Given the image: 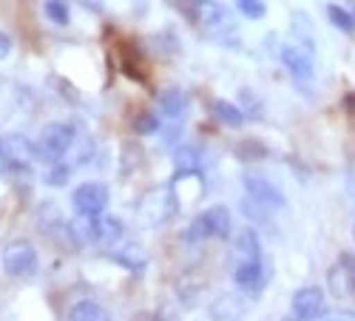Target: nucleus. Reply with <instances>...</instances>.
Wrapping results in <instances>:
<instances>
[{"label":"nucleus","instance_id":"a211bd4d","mask_svg":"<svg viewBox=\"0 0 355 321\" xmlns=\"http://www.w3.org/2000/svg\"><path fill=\"white\" fill-rule=\"evenodd\" d=\"M327 17H330V23L338 28V32H344V35H352V32H355V15L347 12L344 6L330 3V6H327Z\"/></svg>","mask_w":355,"mask_h":321},{"label":"nucleus","instance_id":"4be33fe9","mask_svg":"<svg viewBox=\"0 0 355 321\" xmlns=\"http://www.w3.org/2000/svg\"><path fill=\"white\" fill-rule=\"evenodd\" d=\"M236 9H239L245 17H250V20H261L264 15H268L264 0H236Z\"/></svg>","mask_w":355,"mask_h":321},{"label":"nucleus","instance_id":"9b49d317","mask_svg":"<svg viewBox=\"0 0 355 321\" xmlns=\"http://www.w3.org/2000/svg\"><path fill=\"white\" fill-rule=\"evenodd\" d=\"M157 105H159V114H162L159 120H165L171 125H182L185 114H188V94L182 89H165L159 94Z\"/></svg>","mask_w":355,"mask_h":321},{"label":"nucleus","instance_id":"4468645a","mask_svg":"<svg viewBox=\"0 0 355 321\" xmlns=\"http://www.w3.org/2000/svg\"><path fill=\"white\" fill-rule=\"evenodd\" d=\"M173 165H176V177H193L205 165V154L199 145H182V148L173 154Z\"/></svg>","mask_w":355,"mask_h":321},{"label":"nucleus","instance_id":"6ab92c4d","mask_svg":"<svg viewBox=\"0 0 355 321\" xmlns=\"http://www.w3.org/2000/svg\"><path fill=\"white\" fill-rule=\"evenodd\" d=\"M114 259H116V261H123V265L131 268V270H142V268H145V253H142L139 248H134V245L125 248V250H120Z\"/></svg>","mask_w":355,"mask_h":321},{"label":"nucleus","instance_id":"f8f14e48","mask_svg":"<svg viewBox=\"0 0 355 321\" xmlns=\"http://www.w3.org/2000/svg\"><path fill=\"white\" fill-rule=\"evenodd\" d=\"M6 142V157H9V171H28L37 157V145H32L26 137L12 134L3 139Z\"/></svg>","mask_w":355,"mask_h":321},{"label":"nucleus","instance_id":"39448f33","mask_svg":"<svg viewBox=\"0 0 355 321\" xmlns=\"http://www.w3.org/2000/svg\"><path fill=\"white\" fill-rule=\"evenodd\" d=\"M71 205H74V214L83 216L85 222L100 219L105 216V208H108V188L103 182H83L71 193Z\"/></svg>","mask_w":355,"mask_h":321},{"label":"nucleus","instance_id":"393cba45","mask_svg":"<svg viewBox=\"0 0 355 321\" xmlns=\"http://www.w3.org/2000/svg\"><path fill=\"white\" fill-rule=\"evenodd\" d=\"M9 171V157H6V142L0 139V173Z\"/></svg>","mask_w":355,"mask_h":321},{"label":"nucleus","instance_id":"20e7f679","mask_svg":"<svg viewBox=\"0 0 355 321\" xmlns=\"http://www.w3.org/2000/svg\"><path fill=\"white\" fill-rule=\"evenodd\" d=\"M71 142H74V128L66 125V123H51L40 131L37 137V157L49 165H57L66 151L71 148Z\"/></svg>","mask_w":355,"mask_h":321},{"label":"nucleus","instance_id":"0eeeda50","mask_svg":"<svg viewBox=\"0 0 355 321\" xmlns=\"http://www.w3.org/2000/svg\"><path fill=\"white\" fill-rule=\"evenodd\" d=\"M242 182H245V191L256 208H261V211H282L284 208V202H287L284 193L268 177H261V173H245Z\"/></svg>","mask_w":355,"mask_h":321},{"label":"nucleus","instance_id":"a878e982","mask_svg":"<svg viewBox=\"0 0 355 321\" xmlns=\"http://www.w3.org/2000/svg\"><path fill=\"white\" fill-rule=\"evenodd\" d=\"M157 321H173V318H168V315H162V313H159V315H157Z\"/></svg>","mask_w":355,"mask_h":321},{"label":"nucleus","instance_id":"423d86ee","mask_svg":"<svg viewBox=\"0 0 355 321\" xmlns=\"http://www.w3.org/2000/svg\"><path fill=\"white\" fill-rule=\"evenodd\" d=\"M3 270L15 279H26L37 270V250L32 242L15 239L3 248Z\"/></svg>","mask_w":355,"mask_h":321},{"label":"nucleus","instance_id":"ddd939ff","mask_svg":"<svg viewBox=\"0 0 355 321\" xmlns=\"http://www.w3.org/2000/svg\"><path fill=\"white\" fill-rule=\"evenodd\" d=\"M88 236H92L94 242H100V245H116L123 239V225L116 222V219H111V216H100V219H92L88 222Z\"/></svg>","mask_w":355,"mask_h":321},{"label":"nucleus","instance_id":"2eb2a0df","mask_svg":"<svg viewBox=\"0 0 355 321\" xmlns=\"http://www.w3.org/2000/svg\"><path fill=\"white\" fill-rule=\"evenodd\" d=\"M66 321H111L108 310L97 302H77L71 310H69V318Z\"/></svg>","mask_w":355,"mask_h":321},{"label":"nucleus","instance_id":"5701e85b","mask_svg":"<svg viewBox=\"0 0 355 321\" xmlns=\"http://www.w3.org/2000/svg\"><path fill=\"white\" fill-rule=\"evenodd\" d=\"M315 321H355V313L352 310H330V313L318 315Z\"/></svg>","mask_w":355,"mask_h":321},{"label":"nucleus","instance_id":"412c9836","mask_svg":"<svg viewBox=\"0 0 355 321\" xmlns=\"http://www.w3.org/2000/svg\"><path fill=\"white\" fill-rule=\"evenodd\" d=\"M46 17L57 26H66L69 23V6L66 0H46Z\"/></svg>","mask_w":355,"mask_h":321},{"label":"nucleus","instance_id":"b1692460","mask_svg":"<svg viewBox=\"0 0 355 321\" xmlns=\"http://www.w3.org/2000/svg\"><path fill=\"white\" fill-rule=\"evenodd\" d=\"M12 49H15L12 37H9L6 32H0V60H6V57L12 54Z\"/></svg>","mask_w":355,"mask_h":321},{"label":"nucleus","instance_id":"1a4fd4ad","mask_svg":"<svg viewBox=\"0 0 355 321\" xmlns=\"http://www.w3.org/2000/svg\"><path fill=\"white\" fill-rule=\"evenodd\" d=\"M318 315H324V290L315 284H307L293 293L290 315L284 321H315Z\"/></svg>","mask_w":355,"mask_h":321},{"label":"nucleus","instance_id":"f3484780","mask_svg":"<svg viewBox=\"0 0 355 321\" xmlns=\"http://www.w3.org/2000/svg\"><path fill=\"white\" fill-rule=\"evenodd\" d=\"M293 32H295V37L302 40V49H304V51L315 54V35H313L310 17H304L302 12H295V15H293Z\"/></svg>","mask_w":355,"mask_h":321},{"label":"nucleus","instance_id":"7ed1b4c3","mask_svg":"<svg viewBox=\"0 0 355 321\" xmlns=\"http://www.w3.org/2000/svg\"><path fill=\"white\" fill-rule=\"evenodd\" d=\"M233 230V219H230V211L225 205H214L208 211H202L191 225L188 230L182 233L185 242H202V239H227Z\"/></svg>","mask_w":355,"mask_h":321},{"label":"nucleus","instance_id":"f257e3e1","mask_svg":"<svg viewBox=\"0 0 355 321\" xmlns=\"http://www.w3.org/2000/svg\"><path fill=\"white\" fill-rule=\"evenodd\" d=\"M185 15L202 28L208 37L225 46H239V26H236L233 15L219 0H188Z\"/></svg>","mask_w":355,"mask_h":321},{"label":"nucleus","instance_id":"f03ea898","mask_svg":"<svg viewBox=\"0 0 355 321\" xmlns=\"http://www.w3.org/2000/svg\"><path fill=\"white\" fill-rule=\"evenodd\" d=\"M176 211H180V199H176L173 185H157L142 196L137 216L148 227H159V225L171 222L176 216Z\"/></svg>","mask_w":355,"mask_h":321},{"label":"nucleus","instance_id":"9d476101","mask_svg":"<svg viewBox=\"0 0 355 321\" xmlns=\"http://www.w3.org/2000/svg\"><path fill=\"white\" fill-rule=\"evenodd\" d=\"M279 60L293 74V80L313 83V77H315V60H313V54L304 51L302 46H290V43L279 46Z\"/></svg>","mask_w":355,"mask_h":321},{"label":"nucleus","instance_id":"aec40b11","mask_svg":"<svg viewBox=\"0 0 355 321\" xmlns=\"http://www.w3.org/2000/svg\"><path fill=\"white\" fill-rule=\"evenodd\" d=\"M159 125H162V120L151 111L137 114V120H134V131L137 134H154V131H159Z\"/></svg>","mask_w":355,"mask_h":321},{"label":"nucleus","instance_id":"dca6fc26","mask_svg":"<svg viewBox=\"0 0 355 321\" xmlns=\"http://www.w3.org/2000/svg\"><path fill=\"white\" fill-rule=\"evenodd\" d=\"M211 111H214V116H216V120H219L222 125H230V128H239V125L245 123V111H242L239 105H233V103H227V100H214Z\"/></svg>","mask_w":355,"mask_h":321},{"label":"nucleus","instance_id":"6e6552de","mask_svg":"<svg viewBox=\"0 0 355 321\" xmlns=\"http://www.w3.org/2000/svg\"><path fill=\"white\" fill-rule=\"evenodd\" d=\"M253 265H264V259H261V242H259V233L253 227H242L233 236L230 270L233 268H253Z\"/></svg>","mask_w":355,"mask_h":321}]
</instances>
